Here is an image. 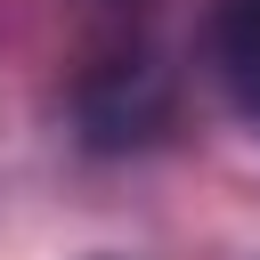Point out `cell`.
<instances>
[{"mask_svg": "<svg viewBox=\"0 0 260 260\" xmlns=\"http://www.w3.org/2000/svg\"><path fill=\"white\" fill-rule=\"evenodd\" d=\"M211 57H219L228 98L260 122V0H219V16H211Z\"/></svg>", "mask_w": 260, "mask_h": 260, "instance_id": "obj_1", "label": "cell"}]
</instances>
